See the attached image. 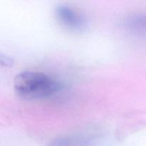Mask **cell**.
Masks as SVG:
<instances>
[{
	"label": "cell",
	"instance_id": "7a4b0ae2",
	"mask_svg": "<svg viewBox=\"0 0 146 146\" xmlns=\"http://www.w3.org/2000/svg\"><path fill=\"white\" fill-rule=\"evenodd\" d=\"M58 21L66 28L75 31H81L86 27V20L84 15L69 6L58 5L55 9Z\"/></svg>",
	"mask_w": 146,
	"mask_h": 146
},
{
	"label": "cell",
	"instance_id": "3957f363",
	"mask_svg": "<svg viewBox=\"0 0 146 146\" xmlns=\"http://www.w3.org/2000/svg\"><path fill=\"white\" fill-rule=\"evenodd\" d=\"M124 28L133 35L143 36L146 34V16L132 14L124 19Z\"/></svg>",
	"mask_w": 146,
	"mask_h": 146
},
{
	"label": "cell",
	"instance_id": "6da1fadb",
	"mask_svg": "<svg viewBox=\"0 0 146 146\" xmlns=\"http://www.w3.org/2000/svg\"><path fill=\"white\" fill-rule=\"evenodd\" d=\"M17 95L27 100H39L55 95L61 90L59 83L49 76L38 71H24L14 80Z\"/></svg>",
	"mask_w": 146,
	"mask_h": 146
},
{
	"label": "cell",
	"instance_id": "277c9868",
	"mask_svg": "<svg viewBox=\"0 0 146 146\" xmlns=\"http://www.w3.org/2000/svg\"><path fill=\"white\" fill-rule=\"evenodd\" d=\"M81 139L78 138H61L56 139L51 143L50 146H78L80 144L83 143Z\"/></svg>",
	"mask_w": 146,
	"mask_h": 146
},
{
	"label": "cell",
	"instance_id": "5b68a950",
	"mask_svg": "<svg viewBox=\"0 0 146 146\" xmlns=\"http://www.w3.org/2000/svg\"><path fill=\"white\" fill-rule=\"evenodd\" d=\"M0 62H1V64H2V65L8 66L12 65L14 61H13V59L11 57L7 56L1 54V55H0Z\"/></svg>",
	"mask_w": 146,
	"mask_h": 146
}]
</instances>
